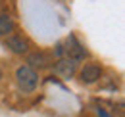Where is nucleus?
Instances as JSON below:
<instances>
[{"label":"nucleus","mask_w":125,"mask_h":117,"mask_svg":"<svg viewBox=\"0 0 125 117\" xmlns=\"http://www.w3.org/2000/svg\"><path fill=\"white\" fill-rule=\"evenodd\" d=\"M56 54L62 56V58L73 59V61H81V59H85V56H87V50L75 39V35H69L63 42H60L56 46Z\"/></svg>","instance_id":"obj_1"},{"label":"nucleus","mask_w":125,"mask_h":117,"mask_svg":"<svg viewBox=\"0 0 125 117\" xmlns=\"http://www.w3.org/2000/svg\"><path fill=\"white\" fill-rule=\"evenodd\" d=\"M16 81H17V87L23 92H33L37 88V85H39V75H37V71L33 67L21 65L16 71Z\"/></svg>","instance_id":"obj_2"},{"label":"nucleus","mask_w":125,"mask_h":117,"mask_svg":"<svg viewBox=\"0 0 125 117\" xmlns=\"http://www.w3.org/2000/svg\"><path fill=\"white\" fill-rule=\"evenodd\" d=\"M100 77H102V69H100V65H96V63H87V65L81 69V73H79L81 83H85V85H93Z\"/></svg>","instance_id":"obj_3"},{"label":"nucleus","mask_w":125,"mask_h":117,"mask_svg":"<svg viewBox=\"0 0 125 117\" xmlns=\"http://www.w3.org/2000/svg\"><path fill=\"white\" fill-rule=\"evenodd\" d=\"M4 44L14 54H25L29 50V42H27V39H23V35H8Z\"/></svg>","instance_id":"obj_4"},{"label":"nucleus","mask_w":125,"mask_h":117,"mask_svg":"<svg viewBox=\"0 0 125 117\" xmlns=\"http://www.w3.org/2000/svg\"><path fill=\"white\" fill-rule=\"evenodd\" d=\"M77 71V61L73 59H67V58H60L56 61V73L62 75L63 79H71Z\"/></svg>","instance_id":"obj_5"},{"label":"nucleus","mask_w":125,"mask_h":117,"mask_svg":"<svg viewBox=\"0 0 125 117\" xmlns=\"http://www.w3.org/2000/svg\"><path fill=\"white\" fill-rule=\"evenodd\" d=\"M27 63H29V67H33V69H35V67L42 69V67H48V65H50V58H48L44 52H35V54L29 56Z\"/></svg>","instance_id":"obj_6"},{"label":"nucleus","mask_w":125,"mask_h":117,"mask_svg":"<svg viewBox=\"0 0 125 117\" xmlns=\"http://www.w3.org/2000/svg\"><path fill=\"white\" fill-rule=\"evenodd\" d=\"M14 27H16V23H14V19H12L8 14L0 15V37H8V35H12Z\"/></svg>","instance_id":"obj_7"},{"label":"nucleus","mask_w":125,"mask_h":117,"mask_svg":"<svg viewBox=\"0 0 125 117\" xmlns=\"http://www.w3.org/2000/svg\"><path fill=\"white\" fill-rule=\"evenodd\" d=\"M98 115H100V117H110L108 113H106V111H104V109H102V107H100V109H98Z\"/></svg>","instance_id":"obj_8"},{"label":"nucleus","mask_w":125,"mask_h":117,"mask_svg":"<svg viewBox=\"0 0 125 117\" xmlns=\"http://www.w3.org/2000/svg\"><path fill=\"white\" fill-rule=\"evenodd\" d=\"M0 77H2V73H0Z\"/></svg>","instance_id":"obj_9"}]
</instances>
